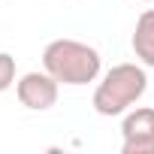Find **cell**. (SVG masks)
<instances>
[{
    "label": "cell",
    "mask_w": 154,
    "mask_h": 154,
    "mask_svg": "<svg viewBox=\"0 0 154 154\" xmlns=\"http://www.w3.org/2000/svg\"><path fill=\"white\" fill-rule=\"evenodd\" d=\"M42 69L51 72L60 85L79 88L88 82H97L103 69V57L94 45L79 39H51L42 51Z\"/></svg>",
    "instance_id": "cell-1"
},
{
    "label": "cell",
    "mask_w": 154,
    "mask_h": 154,
    "mask_svg": "<svg viewBox=\"0 0 154 154\" xmlns=\"http://www.w3.org/2000/svg\"><path fill=\"white\" fill-rule=\"evenodd\" d=\"M148 91V72L142 63H115L94 91V112L103 118H115L130 112Z\"/></svg>",
    "instance_id": "cell-2"
},
{
    "label": "cell",
    "mask_w": 154,
    "mask_h": 154,
    "mask_svg": "<svg viewBox=\"0 0 154 154\" xmlns=\"http://www.w3.org/2000/svg\"><path fill=\"white\" fill-rule=\"evenodd\" d=\"M57 91H60V82L54 79L51 72H24L21 79L15 82V94H18V103L30 112H45L57 103Z\"/></svg>",
    "instance_id": "cell-3"
},
{
    "label": "cell",
    "mask_w": 154,
    "mask_h": 154,
    "mask_svg": "<svg viewBox=\"0 0 154 154\" xmlns=\"http://www.w3.org/2000/svg\"><path fill=\"white\" fill-rule=\"evenodd\" d=\"M121 151L124 154H154V109L139 106L124 115L121 124Z\"/></svg>",
    "instance_id": "cell-4"
},
{
    "label": "cell",
    "mask_w": 154,
    "mask_h": 154,
    "mask_svg": "<svg viewBox=\"0 0 154 154\" xmlns=\"http://www.w3.org/2000/svg\"><path fill=\"white\" fill-rule=\"evenodd\" d=\"M130 45H133L139 63L154 69V9H145V12L136 18V27H133V39H130Z\"/></svg>",
    "instance_id": "cell-5"
},
{
    "label": "cell",
    "mask_w": 154,
    "mask_h": 154,
    "mask_svg": "<svg viewBox=\"0 0 154 154\" xmlns=\"http://www.w3.org/2000/svg\"><path fill=\"white\" fill-rule=\"evenodd\" d=\"M15 85V57L9 51H0V94Z\"/></svg>",
    "instance_id": "cell-6"
},
{
    "label": "cell",
    "mask_w": 154,
    "mask_h": 154,
    "mask_svg": "<svg viewBox=\"0 0 154 154\" xmlns=\"http://www.w3.org/2000/svg\"><path fill=\"white\" fill-rule=\"evenodd\" d=\"M139 3H154V0H139Z\"/></svg>",
    "instance_id": "cell-7"
}]
</instances>
